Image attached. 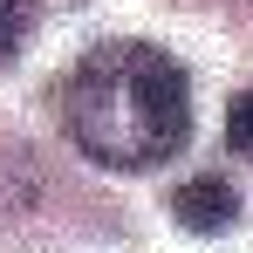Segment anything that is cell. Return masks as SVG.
<instances>
[{"label":"cell","instance_id":"cell-1","mask_svg":"<svg viewBox=\"0 0 253 253\" xmlns=\"http://www.w3.org/2000/svg\"><path fill=\"white\" fill-rule=\"evenodd\" d=\"M62 130L103 171H151L192 137V83L151 42H103L62 83Z\"/></svg>","mask_w":253,"mask_h":253},{"label":"cell","instance_id":"cell-2","mask_svg":"<svg viewBox=\"0 0 253 253\" xmlns=\"http://www.w3.org/2000/svg\"><path fill=\"white\" fill-rule=\"evenodd\" d=\"M171 219H178L185 233H226V226L240 219V192H233L226 178H192V185L171 192Z\"/></svg>","mask_w":253,"mask_h":253},{"label":"cell","instance_id":"cell-3","mask_svg":"<svg viewBox=\"0 0 253 253\" xmlns=\"http://www.w3.org/2000/svg\"><path fill=\"white\" fill-rule=\"evenodd\" d=\"M28 28H35V0H0V62H14Z\"/></svg>","mask_w":253,"mask_h":253},{"label":"cell","instance_id":"cell-4","mask_svg":"<svg viewBox=\"0 0 253 253\" xmlns=\"http://www.w3.org/2000/svg\"><path fill=\"white\" fill-rule=\"evenodd\" d=\"M226 144H233L240 158H253V89L233 96V110H226Z\"/></svg>","mask_w":253,"mask_h":253}]
</instances>
